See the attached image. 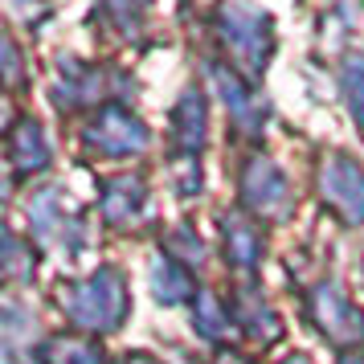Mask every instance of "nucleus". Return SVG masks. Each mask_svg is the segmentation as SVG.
I'll return each mask as SVG.
<instances>
[{
    "mask_svg": "<svg viewBox=\"0 0 364 364\" xmlns=\"http://www.w3.org/2000/svg\"><path fill=\"white\" fill-rule=\"evenodd\" d=\"M62 311L86 331H115L127 319V282L115 266H99L90 279L62 287Z\"/></svg>",
    "mask_w": 364,
    "mask_h": 364,
    "instance_id": "f257e3e1",
    "label": "nucleus"
},
{
    "mask_svg": "<svg viewBox=\"0 0 364 364\" xmlns=\"http://www.w3.org/2000/svg\"><path fill=\"white\" fill-rule=\"evenodd\" d=\"M221 41H225V50L237 66L258 74L270 58V17L258 13L254 4L233 0L221 9Z\"/></svg>",
    "mask_w": 364,
    "mask_h": 364,
    "instance_id": "f03ea898",
    "label": "nucleus"
},
{
    "mask_svg": "<svg viewBox=\"0 0 364 364\" xmlns=\"http://www.w3.org/2000/svg\"><path fill=\"white\" fill-rule=\"evenodd\" d=\"M319 188L328 209L344 225H360L364 221V168L352 156H328L323 172H319Z\"/></svg>",
    "mask_w": 364,
    "mask_h": 364,
    "instance_id": "7ed1b4c3",
    "label": "nucleus"
},
{
    "mask_svg": "<svg viewBox=\"0 0 364 364\" xmlns=\"http://www.w3.org/2000/svg\"><path fill=\"white\" fill-rule=\"evenodd\" d=\"M311 319L319 323V331L328 336L331 344H340V348L364 344V311H356L340 295V287H331V282L311 291Z\"/></svg>",
    "mask_w": 364,
    "mask_h": 364,
    "instance_id": "20e7f679",
    "label": "nucleus"
},
{
    "mask_svg": "<svg viewBox=\"0 0 364 364\" xmlns=\"http://www.w3.org/2000/svg\"><path fill=\"white\" fill-rule=\"evenodd\" d=\"M86 148L99 151V156H135V151L148 148V127L135 115H127V111L107 107L86 127Z\"/></svg>",
    "mask_w": 364,
    "mask_h": 364,
    "instance_id": "39448f33",
    "label": "nucleus"
},
{
    "mask_svg": "<svg viewBox=\"0 0 364 364\" xmlns=\"http://www.w3.org/2000/svg\"><path fill=\"white\" fill-rule=\"evenodd\" d=\"M242 200H246L250 213L258 217H282L291 209V188H287V176L270 160H250L246 172H242Z\"/></svg>",
    "mask_w": 364,
    "mask_h": 364,
    "instance_id": "423d86ee",
    "label": "nucleus"
},
{
    "mask_svg": "<svg viewBox=\"0 0 364 364\" xmlns=\"http://www.w3.org/2000/svg\"><path fill=\"white\" fill-rule=\"evenodd\" d=\"M29 221L37 225V233H41L46 242H62L66 250H74L78 237H82L78 217H66V200H62L58 188H46V193L29 205Z\"/></svg>",
    "mask_w": 364,
    "mask_h": 364,
    "instance_id": "0eeeda50",
    "label": "nucleus"
},
{
    "mask_svg": "<svg viewBox=\"0 0 364 364\" xmlns=\"http://www.w3.org/2000/svg\"><path fill=\"white\" fill-rule=\"evenodd\" d=\"M9 160H13V172L17 176H29V172H41L50 164V148H46V135L33 119H21L13 135H9Z\"/></svg>",
    "mask_w": 364,
    "mask_h": 364,
    "instance_id": "6e6552de",
    "label": "nucleus"
},
{
    "mask_svg": "<svg viewBox=\"0 0 364 364\" xmlns=\"http://www.w3.org/2000/svg\"><path fill=\"white\" fill-rule=\"evenodd\" d=\"M99 209L111 225H127V221L144 209V181H135V176H115V181H107L102 184Z\"/></svg>",
    "mask_w": 364,
    "mask_h": 364,
    "instance_id": "1a4fd4ad",
    "label": "nucleus"
},
{
    "mask_svg": "<svg viewBox=\"0 0 364 364\" xmlns=\"http://www.w3.org/2000/svg\"><path fill=\"white\" fill-rule=\"evenodd\" d=\"M205 99H200V90H184V99L176 102V111H172V139L181 144L184 151H197L205 144Z\"/></svg>",
    "mask_w": 364,
    "mask_h": 364,
    "instance_id": "9d476101",
    "label": "nucleus"
},
{
    "mask_svg": "<svg viewBox=\"0 0 364 364\" xmlns=\"http://www.w3.org/2000/svg\"><path fill=\"white\" fill-rule=\"evenodd\" d=\"M233 319H237L254 340H262V344H274V340L282 336L279 315L270 311L254 291H237V299H233Z\"/></svg>",
    "mask_w": 364,
    "mask_h": 364,
    "instance_id": "9b49d317",
    "label": "nucleus"
},
{
    "mask_svg": "<svg viewBox=\"0 0 364 364\" xmlns=\"http://www.w3.org/2000/svg\"><path fill=\"white\" fill-rule=\"evenodd\" d=\"M225 258L237 270H254L262 262V233L254 230L250 221H225Z\"/></svg>",
    "mask_w": 364,
    "mask_h": 364,
    "instance_id": "f8f14e48",
    "label": "nucleus"
},
{
    "mask_svg": "<svg viewBox=\"0 0 364 364\" xmlns=\"http://www.w3.org/2000/svg\"><path fill=\"white\" fill-rule=\"evenodd\" d=\"M151 291H156L160 303H184L193 295V279H188V270L172 254H160L151 262Z\"/></svg>",
    "mask_w": 364,
    "mask_h": 364,
    "instance_id": "ddd939ff",
    "label": "nucleus"
},
{
    "mask_svg": "<svg viewBox=\"0 0 364 364\" xmlns=\"http://www.w3.org/2000/svg\"><path fill=\"white\" fill-rule=\"evenodd\" d=\"M41 356H46V364H111L107 352L86 336H53L41 348Z\"/></svg>",
    "mask_w": 364,
    "mask_h": 364,
    "instance_id": "4468645a",
    "label": "nucleus"
},
{
    "mask_svg": "<svg viewBox=\"0 0 364 364\" xmlns=\"http://www.w3.org/2000/svg\"><path fill=\"white\" fill-rule=\"evenodd\" d=\"M197 328L200 336H209V340H221L225 331H230V311L217 303V295H197Z\"/></svg>",
    "mask_w": 364,
    "mask_h": 364,
    "instance_id": "2eb2a0df",
    "label": "nucleus"
},
{
    "mask_svg": "<svg viewBox=\"0 0 364 364\" xmlns=\"http://www.w3.org/2000/svg\"><path fill=\"white\" fill-rule=\"evenodd\" d=\"M344 95H348V107H352V119L364 123V58L344 66Z\"/></svg>",
    "mask_w": 364,
    "mask_h": 364,
    "instance_id": "dca6fc26",
    "label": "nucleus"
},
{
    "mask_svg": "<svg viewBox=\"0 0 364 364\" xmlns=\"http://www.w3.org/2000/svg\"><path fill=\"white\" fill-rule=\"evenodd\" d=\"M168 254L176 262H200V237H193V230H176L168 237Z\"/></svg>",
    "mask_w": 364,
    "mask_h": 364,
    "instance_id": "f3484780",
    "label": "nucleus"
},
{
    "mask_svg": "<svg viewBox=\"0 0 364 364\" xmlns=\"http://www.w3.org/2000/svg\"><path fill=\"white\" fill-rule=\"evenodd\" d=\"M282 364H311L307 356H291V360H282Z\"/></svg>",
    "mask_w": 364,
    "mask_h": 364,
    "instance_id": "a211bd4d",
    "label": "nucleus"
},
{
    "mask_svg": "<svg viewBox=\"0 0 364 364\" xmlns=\"http://www.w3.org/2000/svg\"><path fill=\"white\" fill-rule=\"evenodd\" d=\"M127 364H156V360H148V356H132Z\"/></svg>",
    "mask_w": 364,
    "mask_h": 364,
    "instance_id": "6ab92c4d",
    "label": "nucleus"
},
{
    "mask_svg": "<svg viewBox=\"0 0 364 364\" xmlns=\"http://www.w3.org/2000/svg\"><path fill=\"white\" fill-rule=\"evenodd\" d=\"M221 364H246V360H242V356H225Z\"/></svg>",
    "mask_w": 364,
    "mask_h": 364,
    "instance_id": "aec40b11",
    "label": "nucleus"
},
{
    "mask_svg": "<svg viewBox=\"0 0 364 364\" xmlns=\"http://www.w3.org/2000/svg\"><path fill=\"white\" fill-rule=\"evenodd\" d=\"M340 364H364V360H360V356H344Z\"/></svg>",
    "mask_w": 364,
    "mask_h": 364,
    "instance_id": "412c9836",
    "label": "nucleus"
}]
</instances>
